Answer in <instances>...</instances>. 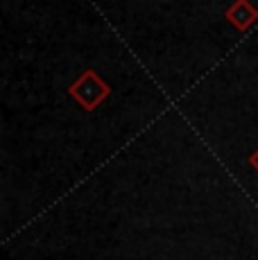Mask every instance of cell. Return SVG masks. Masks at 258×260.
Wrapping results in <instances>:
<instances>
[{"label": "cell", "instance_id": "1", "mask_svg": "<svg viewBox=\"0 0 258 260\" xmlns=\"http://www.w3.org/2000/svg\"><path fill=\"white\" fill-rule=\"evenodd\" d=\"M100 84V79L95 77L93 73H88V75H84L82 79H79V84L75 88H73V93H75V98L79 100V102L84 104V107H95L98 102L104 98V93H107V88H102V91H93V86H98Z\"/></svg>", "mask_w": 258, "mask_h": 260}, {"label": "cell", "instance_id": "2", "mask_svg": "<svg viewBox=\"0 0 258 260\" xmlns=\"http://www.w3.org/2000/svg\"><path fill=\"white\" fill-rule=\"evenodd\" d=\"M227 16H229V21L233 25H238L240 29H245L249 23H254V18H256V9L251 7L247 0H238L236 5L227 12Z\"/></svg>", "mask_w": 258, "mask_h": 260}, {"label": "cell", "instance_id": "3", "mask_svg": "<svg viewBox=\"0 0 258 260\" xmlns=\"http://www.w3.org/2000/svg\"><path fill=\"white\" fill-rule=\"evenodd\" d=\"M251 161H254V163H256V166H258V158H251Z\"/></svg>", "mask_w": 258, "mask_h": 260}]
</instances>
